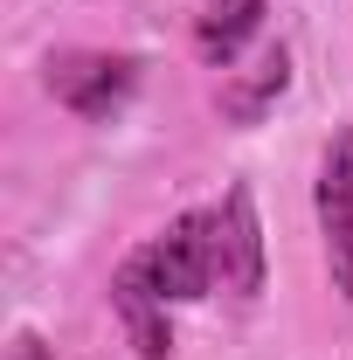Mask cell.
<instances>
[{
    "label": "cell",
    "mask_w": 353,
    "mask_h": 360,
    "mask_svg": "<svg viewBox=\"0 0 353 360\" xmlns=\"http://www.w3.org/2000/svg\"><path fill=\"white\" fill-rule=\"evenodd\" d=\"M7 360H49V347L35 340V333H21V340H14V354H7Z\"/></svg>",
    "instance_id": "8"
},
{
    "label": "cell",
    "mask_w": 353,
    "mask_h": 360,
    "mask_svg": "<svg viewBox=\"0 0 353 360\" xmlns=\"http://www.w3.org/2000/svg\"><path fill=\"white\" fill-rule=\"evenodd\" d=\"M284 90H291V49H284V42H264L243 70L222 77V97H215V104H222L229 125H264Z\"/></svg>",
    "instance_id": "5"
},
{
    "label": "cell",
    "mask_w": 353,
    "mask_h": 360,
    "mask_svg": "<svg viewBox=\"0 0 353 360\" xmlns=\"http://www.w3.org/2000/svg\"><path fill=\"white\" fill-rule=\"evenodd\" d=\"M264 35V0H215L201 21H194V49H201V63H215V70H236L243 63V49Z\"/></svg>",
    "instance_id": "7"
},
{
    "label": "cell",
    "mask_w": 353,
    "mask_h": 360,
    "mask_svg": "<svg viewBox=\"0 0 353 360\" xmlns=\"http://www.w3.org/2000/svg\"><path fill=\"white\" fill-rule=\"evenodd\" d=\"M215 229V284L236 298H257L264 291V222H257V194L250 187H229L222 208H208Z\"/></svg>",
    "instance_id": "4"
},
{
    "label": "cell",
    "mask_w": 353,
    "mask_h": 360,
    "mask_svg": "<svg viewBox=\"0 0 353 360\" xmlns=\"http://www.w3.org/2000/svg\"><path fill=\"white\" fill-rule=\"evenodd\" d=\"M139 90V63L132 56H111V49H70V56H49V97L63 111H77L90 125L118 118Z\"/></svg>",
    "instance_id": "2"
},
{
    "label": "cell",
    "mask_w": 353,
    "mask_h": 360,
    "mask_svg": "<svg viewBox=\"0 0 353 360\" xmlns=\"http://www.w3.org/2000/svg\"><path fill=\"white\" fill-rule=\"evenodd\" d=\"M319 243H326V270H333V291L353 305V125L326 139V160H319Z\"/></svg>",
    "instance_id": "3"
},
{
    "label": "cell",
    "mask_w": 353,
    "mask_h": 360,
    "mask_svg": "<svg viewBox=\"0 0 353 360\" xmlns=\"http://www.w3.org/2000/svg\"><path fill=\"white\" fill-rule=\"evenodd\" d=\"M139 264H146L153 291H160L167 305H194V298H208V291H215V229H208V208L174 215V222L139 250Z\"/></svg>",
    "instance_id": "1"
},
{
    "label": "cell",
    "mask_w": 353,
    "mask_h": 360,
    "mask_svg": "<svg viewBox=\"0 0 353 360\" xmlns=\"http://www.w3.org/2000/svg\"><path fill=\"white\" fill-rule=\"evenodd\" d=\"M111 305H118V326H125V340H132L139 360H167V354H174L167 298L153 291V277H146V264H139V257H125V264H118V277H111Z\"/></svg>",
    "instance_id": "6"
}]
</instances>
